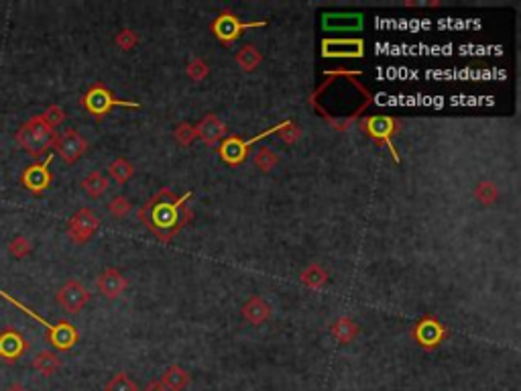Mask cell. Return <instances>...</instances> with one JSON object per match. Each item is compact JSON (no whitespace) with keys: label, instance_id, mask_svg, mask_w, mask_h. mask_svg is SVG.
<instances>
[{"label":"cell","instance_id":"6da1fadb","mask_svg":"<svg viewBox=\"0 0 521 391\" xmlns=\"http://www.w3.org/2000/svg\"><path fill=\"white\" fill-rule=\"evenodd\" d=\"M192 196H194L192 192L178 196L171 187L165 185L139 208L137 218L149 232L155 234L157 241L167 245L192 223L194 218V212L190 208Z\"/></svg>","mask_w":521,"mask_h":391},{"label":"cell","instance_id":"7a4b0ae2","mask_svg":"<svg viewBox=\"0 0 521 391\" xmlns=\"http://www.w3.org/2000/svg\"><path fill=\"white\" fill-rule=\"evenodd\" d=\"M359 131H361L364 137H369L373 143L381 145L385 147L393 161L400 164L401 157L393 145V139L400 135L401 131V123L395 119V117H389V114H373V117H361L359 119Z\"/></svg>","mask_w":521,"mask_h":391},{"label":"cell","instance_id":"3957f363","mask_svg":"<svg viewBox=\"0 0 521 391\" xmlns=\"http://www.w3.org/2000/svg\"><path fill=\"white\" fill-rule=\"evenodd\" d=\"M0 298H4L6 302H11V304H15L17 308L22 310L25 314H29L33 320H37L41 322L45 329H47V340H49V345L53 347V349L58 350H70L74 349V345L78 343V338H80V334H78V330L76 326L72 324V322H67V320H61L60 324H49L45 318H41L37 312H33V310L29 308V306H25V304H20L19 300H15L11 293H6V291H2L0 289Z\"/></svg>","mask_w":521,"mask_h":391},{"label":"cell","instance_id":"277c9868","mask_svg":"<svg viewBox=\"0 0 521 391\" xmlns=\"http://www.w3.org/2000/svg\"><path fill=\"white\" fill-rule=\"evenodd\" d=\"M55 131H51L47 124L41 121V117H33L17 131V143L25 149L31 157H41L47 153L49 147H53Z\"/></svg>","mask_w":521,"mask_h":391},{"label":"cell","instance_id":"5b68a950","mask_svg":"<svg viewBox=\"0 0 521 391\" xmlns=\"http://www.w3.org/2000/svg\"><path fill=\"white\" fill-rule=\"evenodd\" d=\"M80 104L96 119V121H102L106 114H110V110L114 108V106H122V108H133V110H137L140 104L139 102H131V100H121V98H117L106 86L102 82L92 84L90 88H88V92L81 96Z\"/></svg>","mask_w":521,"mask_h":391},{"label":"cell","instance_id":"8992f818","mask_svg":"<svg viewBox=\"0 0 521 391\" xmlns=\"http://www.w3.org/2000/svg\"><path fill=\"white\" fill-rule=\"evenodd\" d=\"M260 27H267V21H251L242 22L239 15H235L232 11H220L218 17L210 22V31L212 35L224 45V47H232L235 43L242 37L244 31L249 29H260Z\"/></svg>","mask_w":521,"mask_h":391},{"label":"cell","instance_id":"52a82bcc","mask_svg":"<svg viewBox=\"0 0 521 391\" xmlns=\"http://www.w3.org/2000/svg\"><path fill=\"white\" fill-rule=\"evenodd\" d=\"M411 338L414 343L420 347V349L428 350H436L440 345H444L448 338H450V330L448 326L440 322V318H436L434 314H426L421 316L420 320L411 326Z\"/></svg>","mask_w":521,"mask_h":391},{"label":"cell","instance_id":"ba28073f","mask_svg":"<svg viewBox=\"0 0 521 391\" xmlns=\"http://www.w3.org/2000/svg\"><path fill=\"white\" fill-rule=\"evenodd\" d=\"M271 135H275V126L263 131L260 135H255V137H251V139H246V141H244L242 137H239V135H228L216 149H218L220 159L228 165V167H239V165L244 164L246 157L251 155V147L257 145L259 141H263V139H267V137H271Z\"/></svg>","mask_w":521,"mask_h":391},{"label":"cell","instance_id":"9c48e42d","mask_svg":"<svg viewBox=\"0 0 521 391\" xmlns=\"http://www.w3.org/2000/svg\"><path fill=\"white\" fill-rule=\"evenodd\" d=\"M100 228V218L94 210L80 208L70 220H67V237L74 245H86Z\"/></svg>","mask_w":521,"mask_h":391},{"label":"cell","instance_id":"30bf717a","mask_svg":"<svg viewBox=\"0 0 521 391\" xmlns=\"http://www.w3.org/2000/svg\"><path fill=\"white\" fill-rule=\"evenodd\" d=\"M322 58L328 60H361L364 41L361 37H328L322 41Z\"/></svg>","mask_w":521,"mask_h":391},{"label":"cell","instance_id":"8fae6325","mask_svg":"<svg viewBox=\"0 0 521 391\" xmlns=\"http://www.w3.org/2000/svg\"><path fill=\"white\" fill-rule=\"evenodd\" d=\"M53 149L58 151V155L65 164L74 165L88 151V141L81 137L76 128H65L63 133L55 135Z\"/></svg>","mask_w":521,"mask_h":391},{"label":"cell","instance_id":"7c38bea8","mask_svg":"<svg viewBox=\"0 0 521 391\" xmlns=\"http://www.w3.org/2000/svg\"><path fill=\"white\" fill-rule=\"evenodd\" d=\"M55 300L61 308L70 314H78L81 308L88 306L90 302V291L86 289V286L78 281V279H70L65 281L60 288V291L55 293Z\"/></svg>","mask_w":521,"mask_h":391},{"label":"cell","instance_id":"4fadbf2b","mask_svg":"<svg viewBox=\"0 0 521 391\" xmlns=\"http://www.w3.org/2000/svg\"><path fill=\"white\" fill-rule=\"evenodd\" d=\"M51 159H53V155H47L45 161L29 165V167L20 173V184L25 185L29 192H33V194L45 192V190L51 185V171H49Z\"/></svg>","mask_w":521,"mask_h":391},{"label":"cell","instance_id":"5bb4252c","mask_svg":"<svg viewBox=\"0 0 521 391\" xmlns=\"http://www.w3.org/2000/svg\"><path fill=\"white\" fill-rule=\"evenodd\" d=\"M198 139H202L208 147H218L228 137V126L224 124L218 114L208 112L200 123L196 124Z\"/></svg>","mask_w":521,"mask_h":391},{"label":"cell","instance_id":"9a60e30c","mask_svg":"<svg viewBox=\"0 0 521 391\" xmlns=\"http://www.w3.org/2000/svg\"><path fill=\"white\" fill-rule=\"evenodd\" d=\"M27 349H29V343L22 338V334H20L19 330L6 329L0 332V357L8 365L17 363Z\"/></svg>","mask_w":521,"mask_h":391},{"label":"cell","instance_id":"2e32d148","mask_svg":"<svg viewBox=\"0 0 521 391\" xmlns=\"http://www.w3.org/2000/svg\"><path fill=\"white\" fill-rule=\"evenodd\" d=\"M96 286H98V289H100V293L104 296V298H108V300H117V298H121L122 293L126 291V288H128V281H126V277L122 275L119 269L106 267L104 271H102L100 275H98Z\"/></svg>","mask_w":521,"mask_h":391},{"label":"cell","instance_id":"e0dca14e","mask_svg":"<svg viewBox=\"0 0 521 391\" xmlns=\"http://www.w3.org/2000/svg\"><path fill=\"white\" fill-rule=\"evenodd\" d=\"M271 312H273L271 306H269V304H267L260 296H253V298H249L241 310L242 318H244L249 324H253V326H263L265 322H269Z\"/></svg>","mask_w":521,"mask_h":391},{"label":"cell","instance_id":"ac0fdd59","mask_svg":"<svg viewBox=\"0 0 521 391\" xmlns=\"http://www.w3.org/2000/svg\"><path fill=\"white\" fill-rule=\"evenodd\" d=\"M159 381L165 385L167 391H185L192 383V375L181 365H169L167 369L163 371Z\"/></svg>","mask_w":521,"mask_h":391},{"label":"cell","instance_id":"d6986e66","mask_svg":"<svg viewBox=\"0 0 521 391\" xmlns=\"http://www.w3.org/2000/svg\"><path fill=\"white\" fill-rule=\"evenodd\" d=\"M359 324L350 318V316H341L334 320V324L330 326V334L341 343V345H350L357 336H359Z\"/></svg>","mask_w":521,"mask_h":391},{"label":"cell","instance_id":"ffe728a7","mask_svg":"<svg viewBox=\"0 0 521 391\" xmlns=\"http://www.w3.org/2000/svg\"><path fill=\"white\" fill-rule=\"evenodd\" d=\"M235 60H237V65L241 67L244 74H251V72H255L260 63H263V53H260V49L257 45L246 43V45H242L241 49L237 51Z\"/></svg>","mask_w":521,"mask_h":391},{"label":"cell","instance_id":"44dd1931","mask_svg":"<svg viewBox=\"0 0 521 391\" xmlns=\"http://www.w3.org/2000/svg\"><path fill=\"white\" fill-rule=\"evenodd\" d=\"M328 279H330V273L322 267L320 263H312V265H308V267L300 273L301 284H303L305 288L314 289V291H320V289L326 288Z\"/></svg>","mask_w":521,"mask_h":391},{"label":"cell","instance_id":"7402d4cb","mask_svg":"<svg viewBox=\"0 0 521 391\" xmlns=\"http://www.w3.org/2000/svg\"><path fill=\"white\" fill-rule=\"evenodd\" d=\"M61 367V359L55 354V352H51V350H41L35 354V359H33V369L41 373L43 377H51V375H55Z\"/></svg>","mask_w":521,"mask_h":391},{"label":"cell","instance_id":"603a6c76","mask_svg":"<svg viewBox=\"0 0 521 391\" xmlns=\"http://www.w3.org/2000/svg\"><path fill=\"white\" fill-rule=\"evenodd\" d=\"M81 190L90 196V198H100L106 194V190H108V178L98 171V169H94V171H90L84 180H81Z\"/></svg>","mask_w":521,"mask_h":391},{"label":"cell","instance_id":"cb8c5ba5","mask_svg":"<svg viewBox=\"0 0 521 391\" xmlns=\"http://www.w3.org/2000/svg\"><path fill=\"white\" fill-rule=\"evenodd\" d=\"M473 196L477 198V202L481 204V206L489 208L493 206V204H497V200H499V187L495 182H491V180H481L479 184L475 185V190H473Z\"/></svg>","mask_w":521,"mask_h":391},{"label":"cell","instance_id":"d4e9b609","mask_svg":"<svg viewBox=\"0 0 521 391\" xmlns=\"http://www.w3.org/2000/svg\"><path fill=\"white\" fill-rule=\"evenodd\" d=\"M108 175L119 185H124L135 175V165L131 164L126 157H117L112 164L108 165Z\"/></svg>","mask_w":521,"mask_h":391},{"label":"cell","instance_id":"484cf974","mask_svg":"<svg viewBox=\"0 0 521 391\" xmlns=\"http://www.w3.org/2000/svg\"><path fill=\"white\" fill-rule=\"evenodd\" d=\"M253 164H255V167L259 169L260 173H269L271 169H275L277 164H279V155L273 153L267 147H259V151L253 155Z\"/></svg>","mask_w":521,"mask_h":391},{"label":"cell","instance_id":"4316f807","mask_svg":"<svg viewBox=\"0 0 521 391\" xmlns=\"http://www.w3.org/2000/svg\"><path fill=\"white\" fill-rule=\"evenodd\" d=\"M275 135L281 137V141L285 145H296L301 139V126L294 121H283V123L275 124Z\"/></svg>","mask_w":521,"mask_h":391},{"label":"cell","instance_id":"83f0119b","mask_svg":"<svg viewBox=\"0 0 521 391\" xmlns=\"http://www.w3.org/2000/svg\"><path fill=\"white\" fill-rule=\"evenodd\" d=\"M104 391H139V385L135 383V379H131L128 373H117L108 379V383L104 385Z\"/></svg>","mask_w":521,"mask_h":391},{"label":"cell","instance_id":"f1b7e54d","mask_svg":"<svg viewBox=\"0 0 521 391\" xmlns=\"http://www.w3.org/2000/svg\"><path fill=\"white\" fill-rule=\"evenodd\" d=\"M208 74H210V65H208V62L204 58L192 60V62L187 63V67H185V76L192 82H204L208 78Z\"/></svg>","mask_w":521,"mask_h":391},{"label":"cell","instance_id":"f546056e","mask_svg":"<svg viewBox=\"0 0 521 391\" xmlns=\"http://www.w3.org/2000/svg\"><path fill=\"white\" fill-rule=\"evenodd\" d=\"M114 43H117V47L121 49V51H131V49H135L137 45L140 43V37L137 31H133V29H121L117 35H114Z\"/></svg>","mask_w":521,"mask_h":391},{"label":"cell","instance_id":"4dcf8cb0","mask_svg":"<svg viewBox=\"0 0 521 391\" xmlns=\"http://www.w3.org/2000/svg\"><path fill=\"white\" fill-rule=\"evenodd\" d=\"M173 139L181 145V147H190L198 139V133H196V126L190 123H180L173 128Z\"/></svg>","mask_w":521,"mask_h":391},{"label":"cell","instance_id":"1f68e13d","mask_svg":"<svg viewBox=\"0 0 521 391\" xmlns=\"http://www.w3.org/2000/svg\"><path fill=\"white\" fill-rule=\"evenodd\" d=\"M39 117L41 121L47 124L51 131H55V128H58L60 124H63V121H65V110H63L61 106H58V104H51L49 108H45V112L39 114Z\"/></svg>","mask_w":521,"mask_h":391},{"label":"cell","instance_id":"d6a6232c","mask_svg":"<svg viewBox=\"0 0 521 391\" xmlns=\"http://www.w3.org/2000/svg\"><path fill=\"white\" fill-rule=\"evenodd\" d=\"M131 210H133V204H131L124 196L112 198L110 204H108V212H110L112 218H126V216L131 214Z\"/></svg>","mask_w":521,"mask_h":391},{"label":"cell","instance_id":"836d02e7","mask_svg":"<svg viewBox=\"0 0 521 391\" xmlns=\"http://www.w3.org/2000/svg\"><path fill=\"white\" fill-rule=\"evenodd\" d=\"M31 251H33V245L27 237H17L8 243V253L17 259H25Z\"/></svg>","mask_w":521,"mask_h":391},{"label":"cell","instance_id":"e575fe53","mask_svg":"<svg viewBox=\"0 0 521 391\" xmlns=\"http://www.w3.org/2000/svg\"><path fill=\"white\" fill-rule=\"evenodd\" d=\"M143 391H167V390H165V385L161 383L159 379H153V381H149V383L145 385V390Z\"/></svg>","mask_w":521,"mask_h":391},{"label":"cell","instance_id":"d590c367","mask_svg":"<svg viewBox=\"0 0 521 391\" xmlns=\"http://www.w3.org/2000/svg\"><path fill=\"white\" fill-rule=\"evenodd\" d=\"M6 391H27V387H25L22 383H19V381H17V383L8 385V390H6Z\"/></svg>","mask_w":521,"mask_h":391}]
</instances>
